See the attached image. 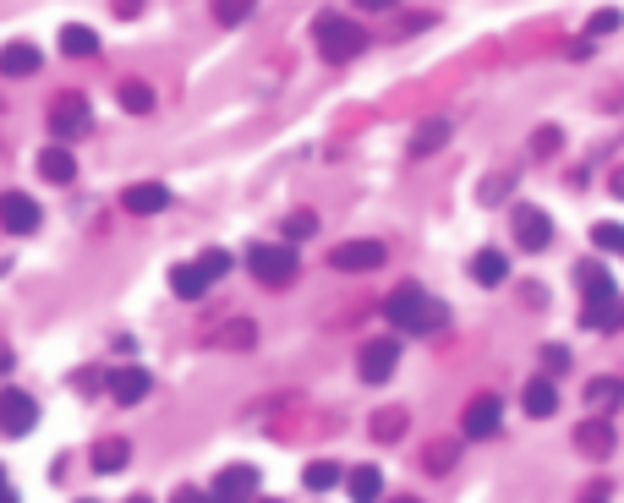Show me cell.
I'll list each match as a JSON object with an SVG mask.
<instances>
[{
  "label": "cell",
  "instance_id": "1",
  "mask_svg": "<svg viewBox=\"0 0 624 503\" xmlns=\"http://www.w3.org/2000/svg\"><path fill=\"white\" fill-rule=\"evenodd\" d=\"M384 312H389V323H395L400 334H433L438 323H444V301H433L416 285H400L395 296L384 301Z\"/></svg>",
  "mask_w": 624,
  "mask_h": 503
},
{
  "label": "cell",
  "instance_id": "2",
  "mask_svg": "<svg viewBox=\"0 0 624 503\" xmlns=\"http://www.w3.org/2000/svg\"><path fill=\"white\" fill-rule=\"evenodd\" d=\"M318 50H323V61H351V55L367 50V33L356 28L351 17H323L318 22Z\"/></svg>",
  "mask_w": 624,
  "mask_h": 503
},
{
  "label": "cell",
  "instance_id": "3",
  "mask_svg": "<svg viewBox=\"0 0 624 503\" xmlns=\"http://www.w3.org/2000/svg\"><path fill=\"white\" fill-rule=\"evenodd\" d=\"M247 268H252V279H263L269 290H280V285H291V279H296V252L280 247V241H269V247L247 252Z\"/></svg>",
  "mask_w": 624,
  "mask_h": 503
},
{
  "label": "cell",
  "instance_id": "4",
  "mask_svg": "<svg viewBox=\"0 0 624 503\" xmlns=\"http://www.w3.org/2000/svg\"><path fill=\"white\" fill-rule=\"evenodd\" d=\"M33 427H39V400L22 394V389L0 394V432H6V438H22V432H33Z\"/></svg>",
  "mask_w": 624,
  "mask_h": 503
},
{
  "label": "cell",
  "instance_id": "5",
  "mask_svg": "<svg viewBox=\"0 0 624 503\" xmlns=\"http://www.w3.org/2000/svg\"><path fill=\"white\" fill-rule=\"evenodd\" d=\"M0 230L6 236H33L39 230V203L28 192H0Z\"/></svg>",
  "mask_w": 624,
  "mask_h": 503
},
{
  "label": "cell",
  "instance_id": "6",
  "mask_svg": "<svg viewBox=\"0 0 624 503\" xmlns=\"http://www.w3.org/2000/svg\"><path fill=\"white\" fill-rule=\"evenodd\" d=\"M510 230H515V241H520L526 252H542V247L553 241V219L542 214V208H531V203H520V208H515Z\"/></svg>",
  "mask_w": 624,
  "mask_h": 503
},
{
  "label": "cell",
  "instance_id": "7",
  "mask_svg": "<svg viewBox=\"0 0 624 503\" xmlns=\"http://www.w3.org/2000/svg\"><path fill=\"white\" fill-rule=\"evenodd\" d=\"M395 361H400L395 339H367L362 356H356V367H362L367 383H389V378H395Z\"/></svg>",
  "mask_w": 624,
  "mask_h": 503
},
{
  "label": "cell",
  "instance_id": "8",
  "mask_svg": "<svg viewBox=\"0 0 624 503\" xmlns=\"http://www.w3.org/2000/svg\"><path fill=\"white\" fill-rule=\"evenodd\" d=\"M50 132H55V137L88 132V99H83V93H55V104H50Z\"/></svg>",
  "mask_w": 624,
  "mask_h": 503
},
{
  "label": "cell",
  "instance_id": "9",
  "mask_svg": "<svg viewBox=\"0 0 624 503\" xmlns=\"http://www.w3.org/2000/svg\"><path fill=\"white\" fill-rule=\"evenodd\" d=\"M329 263L340 268V274H367V268L384 263V241H345V247L329 252Z\"/></svg>",
  "mask_w": 624,
  "mask_h": 503
},
{
  "label": "cell",
  "instance_id": "10",
  "mask_svg": "<svg viewBox=\"0 0 624 503\" xmlns=\"http://www.w3.org/2000/svg\"><path fill=\"white\" fill-rule=\"evenodd\" d=\"M121 208H126V214H137V219H148V214H159V208H170V186L137 181V186H126V192H121Z\"/></svg>",
  "mask_w": 624,
  "mask_h": 503
},
{
  "label": "cell",
  "instance_id": "11",
  "mask_svg": "<svg viewBox=\"0 0 624 503\" xmlns=\"http://www.w3.org/2000/svg\"><path fill=\"white\" fill-rule=\"evenodd\" d=\"M504 421V405L493 400V394H477V400L466 405V438H493Z\"/></svg>",
  "mask_w": 624,
  "mask_h": 503
},
{
  "label": "cell",
  "instance_id": "12",
  "mask_svg": "<svg viewBox=\"0 0 624 503\" xmlns=\"http://www.w3.org/2000/svg\"><path fill=\"white\" fill-rule=\"evenodd\" d=\"M39 61H44V55H39V44H6V50H0V77H33V72H39Z\"/></svg>",
  "mask_w": 624,
  "mask_h": 503
},
{
  "label": "cell",
  "instance_id": "13",
  "mask_svg": "<svg viewBox=\"0 0 624 503\" xmlns=\"http://www.w3.org/2000/svg\"><path fill=\"white\" fill-rule=\"evenodd\" d=\"M148 389H154V383H148L143 367H115V372H110V394H115L121 405H137Z\"/></svg>",
  "mask_w": 624,
  "mask_h": 503
},
{
  "label": "cell",
  "instance_id": "14",
  "mask_svg": "<svg viewBox=\"0 0 624 503\" xmlns=\"http://www.w3.org/2000/svg\"><path fill=\"white\" fill-rule=\"evenodd\" d=\"M39 175H44V181H55V186H66L77 175V154H72V148H61V143L39 148Z\"/></svg>",
  "mask_w": 624,
  "mask_h": 503
},
{
  "label": "cell",
  "instance_id": "15",
  "mask_svg": "<svg viewBox=\"0 0 624 503\" xmlns=\"http://www.w3.org/2000/svg\"><path fill=\"white\" fill-rule=\"evenodd\" d=\"M208 285H214V279L203 274V263H176V268H170V290H176L181 301H198Z\"/></svg>",
  "mask_w": 624,
  "mask_h": 503
},
{
  "label": "cell",
  "instance_id": "16",
  "mask_svg": "<svg viewBox=\"0 0 624 503\" xmlns=\"http://www.w3.org/2000/svg\"><path fill=\"white\" fill-rule=\"evenodd\" d=\"M471 279H477V285H504V279H510V257H504L499 247L477 252L471 257Z\"/></svg>",
  "mask_w": 624,
  "mask_h": 503
},
{
  "label": "cell",
  "instance_id": "17",
  "mask_svg": "<svg viewBox=\"0 0 624 503\" xmlns=\"http://www.w3.org/2000/svg\"><path fill=\"white\" fill-rule=\"evenodd\" d=\"M444 143H449V121H444V115H433V121H422V126L411 132V154H416V159L438 154Z\"/></svg>",
  "mask_w": 624,
  "mask_h": 503
},
{
  "label": "cell",
  "instance_id": "18",
  "mask_svg": "<svg viewBox=\"0 0 624 503\" xmlns=\"http://www.w3.org/2000/svg\"><path fill=\"white\" fill-rule=\"evenodd\" d=\"M214 493H219V498L258 493V471H252V465H230V471H219V476H214Z\"/></svg>",
  "mask_w": 624,
  "mask_h": 503
},
{
  "label": "cell",
  "instance_id": "19",
  "mask_svg": "<svg viewBox=\"0 0 624 503\" xmlns=\"http://www.w3.org/2000/svg\"><path fill=\"white\" fill-rule=\"evenodd\" d=\"M575 443H581V454H608V449H614V427H608L603 416L581 421V427H575Z\"/></svg>",
  "mask_w": 624,
  "mask_h": 503
},
{
  "label": "cell",
  "instance_id": "20",
  "mask_svg": "<svg viewBox=\"0 0 624 503\" xmlns=\"http://www.w3.org/2000/svg\"><path fill=\"white\" fill-rule=\"evenodd\" d=\"M520 400H526V411L537 416V421L559 411V389H553L548 378H531V383H526V394H520Z\"/></svg>",
  "mask_w": 624,
  "mask_h": 503
},
{
  "label": "cell",
  "instance_id": "21",
  "mask_svg": "<svg viewBox=\"0 0 624 503\" xmlns=\"http://www.w3.org/2000/svg\"><path fill=\"white\" fill-rule=\"evenodd\" d=\"M126 460H132V443H121V438H104L99 449H94V471H104V476L121 471Z\"/></svg>",
  "mask_w": 624,
  "mask_h": 503
},
{
  "label": "cell",
  "instance_id": "22",
  "mask_svg": "<svg viewBox=\"0 0 624 503\" xmlns=\"http://www.w3.org/2000/svg\"><path fill=\"white\" fill-rule=\"evenodd\" d=\"M61 50L72 55V61H83V55H99V33H94V28H61Z\"/></svg>",
  "mask_w": 624,
  "mask_h": 503
},
{
  "label": "cell",
  "instance_id": "23",
  "mask_svg": "<svg viewBox=\"0 0 624 503\" xmlns=\"http://www.w3.org/2000/svg\"><path fill=\"white\" fill-rule=\"evenodd\" d=\"M115 99H121V110H132V115H148V110H154V88H148V83H137V77H132V83H121V88H115Z\"/></svg>",
  "mask_w": 624,
  "mask_h": 503
},
{
  "label": "cell",
  "instance_id": "24",
  "mask_svg": "<svg viewBox=\"0 0 624 503\" xmlns=\"http://www.w3.org/2000/svg\"><path fill=\"white\" fill-rule=\"evenodd\" d=\"M624 400V383H586V405H592V411H614V405Z\"/></svg>",
  "mask_w": 624,
  "mask_h": 503
},
{
  "label": "cell",
  "instance_id": "25",
  "mask_svg": "<svg viewBox=\"0 0 624 503\" xmlns=\"http://www.w3.org/2000/svg\"><path fill=\"white\" fill-rule=\"evenodd\" d=\"M351 493H356V498H378V493H384V476H378V465H356V471H351Z\"/></svg>",
  "mask_w": 624,
  "mask_h": 503
},
{
  "label": "cell",
  "instance_id": "26",
  "mask_svg": "<svg viewBox=\"0 0 624 503\" xmlns=\"http://www.w3.org/2000/svg\"><path fill=\"white\" fill-rule=\"evenodd\" d=\"M208 6H214L219 22H230V28H236V22H247L252 11H258V0H208Z\"/></svg>",
  "mask_w": 624,
  "mask_h": 503
},
{
  "label": "cell",
  "instance_id": "27",
  "mask_svg": "<svg viewBox=\"0 0 624 503\" xmlns=\"http://www.w3.org/2000/svg\"><path fill=\"white\" fill-rule=\"evenodd\" d=\"M302 482L312 487V493H329L334 482H340V465H329V460H318V465H307V476Z\"/></svg>",
  "mask_w": 624,
  "mask_h": 503
},
{
  "label": "cell",
  "instance_id": "28",
  "mask_svg": "<svg viewBox=\"0 0 624 503\" xmlns=\"http://www.w3.org/2000/svg\"><path fill=\"white\" fill-rule=\"evenodd\" d=\"M373 432H378V438H400V432H406V411H384L373 421Z\"/></svg>",
  "mask_w": 624,
  "mask_h": 503
},
{
  "label": "cell",
  "instance_id": "29",
  "mask_svg": "<svg viewBox=\"0 0 624 503\" xmlns=\"http://www.w3.org/2000/svg\"><path fill=\"white\" fill-rule=\"evenodd\" d=\"M312 230H318V219H312V214H291V219H285V241H307Z\"/></svg>",
  "mask_w": 624,
  "mask_h": 503
},
{
  "label": "cell",
  "instance_id": "30",
  "mask_svg": "<svg viewBox=\"0 0 624 503\" xmlns=\"http://www.w3.org/2000/svg\"><path fill=\"white\" fill-rule=\"evenodd\" d=\"M592 236H597V247H603V252H624V225H597Z\"/></svg>",
  "mask_w": 624,
  "mask_h": 503
},
{
  "label": "cell",
  "instance_id": "31",
  "mask_svg": "<svg viewBox=\"0 0 624 503\" xmlns=\"http://www.w3.org/2000/svg\"><path fill=\"white\" fill-rule=\"evenodd\" d=\"M219 345H252V323L247 318H230V329L219 334Z\"/></svg>",
  "mask_w": 624,
  "mask_h": 503
},
{
  "label": "cell",
  "instance_id": "32",
  "mask_svg": "<svg viewBox=\"0 0 624 503\" xmlns=\"http://www.w3.org/2000/svg\"><path fill=\"white\" fill-rule=\"evenodd\" d=\"M531 154H559V126H542V132L537 137H531Z\"/></svg>",
  "mask_w": 624,
  "mask_h": 503
},
{
  "label": "cell",
  "instance_id": "33",
  "mask_svg": "<svg viewBox=\"0 0 624 503\" xmlns=\"http://www.w3.org/2000/svg\"><path fill=\"white\" fill-rule=\"evenodd\" d=\"M449 454H455L449 443H433V449H427V471H433V476H444V471H449Z\"/></svg>",
  "mask_w": 624,
  "mask_h": 503
},
{
  "label": "cell",
  "instance_id": "34",
  "mask_svg": "<svg viewBox=\"0 0 624 503\" xmlns=\"http://www.w3.org/2000/svg\"><path fill=\"white\" fill-rule=\"evenodd\" d=\"M198 263H203V274H208V279H219V274L230 268V252H203Z\"/></svg>",
  "mask_w": 624,
  "mask_h": 503
},
{
  "label": "cell",
  "instance_id": "35",
  "mask_svg": "<svg viewBox=\"0 0 624 503\" xmlns=\"http://www.w3.org/2000/svg\"><path fill=\"white\" fill-rule=\"evenodd\" d=\"M614 28H619V11H614V6H603V11L592 17V33H614Z\"/></svg>",
  "mask_w": 624,
  "mask_h": 503
},
{
  "label": "cell",
  "instance_id": "36",
  "mask_svg": "<svg viewBox=\"0 0 624 503\" xmlns=\"http://www.w3.org/2000/svg\"><path fill=\"white\" fill-rule=\"evenodd\" d=\"M542 356H548V372H564V361H570V356H564V345H548Z\"/></svg>",
  "mask_w": 624,
  "mask_h": 503
},
{
  "label": "cell",
  "instance_id": "37",
  "mask_svg": "<svg viewBox=\"0 0 624 503\" xmlns=\"http://www.w3.org/2000/svg\"><path fill=\"white\" fill-rule=\"evenodd\" d=\"M362 11H384V6H395V0H356Z\"/></svg>",
  "mask_w": 624,
  "mask_h": 503
},
{
  "label": "cell",
  "instance_id": "38",
  "mask_svg": "<svg viewBox=\"0 0 624 503\" xmlns=\"http://www.w3.org/2000/svg\"><path fill=\"white\" fill-rule=\"evenodd\" d=\"M0 372H11V350L6 345H0Z\"/></svg>",
  "mask_w": 624,
  "mask_h": 503
},
{
  "label": "cell",
  "instance_id": "39",
  "mask_svg": "<svg viewBox=\"0 0 624 503\" xmlns=\"http://www.w3.org/2000/svg\"><path fill=\"white\" fill-rule=\"evenodd\" d=\"M614 197H624V170L614 175Z\"/></svg>",
  "mask_w": 624,
  "mask_h": 503
},
{
  "label": "cell",
  "instance_id": "40",
  "mask_svg": "<svg viewBox=\"0 0 624 503\" xmlns=\"http://www.w3.org/2000/svg\"><path fill=\"white\" fill-rule=\"evenodd\" d=\"M0 498H6V471H0Z\"/></svg>",
  "mask_w": 624,
  "mask_h": 503
}]
</instances>
